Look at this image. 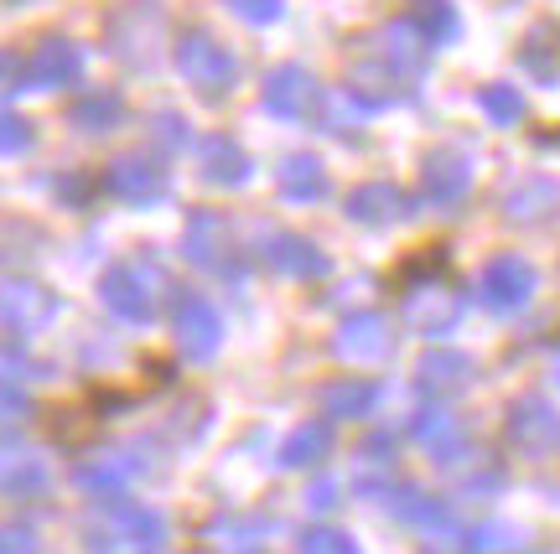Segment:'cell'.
<instances>
[{"label":"cell","mask_w":560,"mask_h":554,"mask_svg":"<svg viewBox=\"0 0 560 554\" xmlns=\"http://www.w3.org/2000/svg\"><path fill=\"white\" fill-rule=\"evenodd\" d=\"M425 68H431V47L416 37V26L410 21H384V26L359 32V37L348 42V83L342 89L369 115H380V109L416 94Z\"/></svg>","instance_id":"6da1fadb"},{"label":"cell","mask_w":560,"mask_h":554,"mask_svg":"<svg viewBox=\"0 0 560 554\" xmlns=\"http://www.w3.org/2000/svg\"><path fill=\"white\" fill-rule=\"evenodd\" d=\"M104 47L130 68H156L161 47H166V16H161L156 0H130L115 5L104 16Z\"/></svg>","instance_id":"7a4b0ae2"},{"label":"cell","mask_w":560,"mask_h":554,"mask_svg":"<svg viewBox=\"0 0 560 554\" xmlns=\"http://www.w3.org/2000/svg\"><path fill=\"white\" fill-rule=\"evenodd\" d=\"M172 62H177V73L198 89L202 99H229V89L240 83V58L213 32H202V26L182 32L177 47H172Z\"/></svg>","instance_id":"3957f363"},{"label":"cell","mask_w":560,"mask_h":554,"mask_svg":"<svg viewBox=\"0 0 560 554\" xmlns=\"http://www.w3.org/2000/svg\"><path fill=\"white\" fill-rule=\"evenodd\" d=\"M472 151H462V145H431L425 156H420V187H425V202L431 208H457L467 198V187H472Z\"/></svg>","instance_id":"277c9868"},{"label":"cell","mask_w":560,"mask_h":554,"mask_svg":"<svg viewBox=\"0 0 560 554\" xmlns=\"http://www.w3.org/2000/svg\"><path fill=\"white\" fill-rule=\"evenodd\" d=\"M156 291L161 280L151 264H140V259H130V264H115L109 275H104L100 296L109 300V311H120L125 321H151L156 317Z\"/></svg>","instance_id":"5b68a950"},{"label":"cell","mask_w":560,"mask_h":554,"mask_svg":"<svg viewBox=\"0 0 560 554\" xmlns=\"http://www.w3.org/2000/svg\"><path fill=\"white\" fill-rule=\"evenodd\" d=\"M503 219L520 228H540L560 219V177L550 172H524L503 187Z\"/></svg>","instance_id":"8992f818"},{"label":"cell","mask_w":560,"mask_h":554,"mask_svg":"<svg viewBox=\"0 0 560 554\" xmlns=\"http://www.w3.org/2000/svg\"><path fill=\"white\" fill-rule=\"evenodd\" d=\"M260 104H265V115H276V119H306L317 109V79L301 62H280V68L265 73Z\"/></svg>","instance_id":"52a82bcc"},{"label":"cell","mask_w":560,"mask_h":554,"mask_svg":"<svg viewBox=\"0 0 560 554\" xmlns=\"http://www.w3.org/2000/svg\"><path fill=\"white\" fill-rule=\"evenodd\" d=\"M104 187L115 192L120 202H161L166 198V166L156 156H140V151H125V156L109 161L104 172Z\"/></svg>","instance_id":"ba28073f"},{"label":"cell","mask_w":560,"mask_h":554,"mask_svg":"<svg viewBox=\"0 0 560 554\" xmlns=\"http://www.w3.org/2000/svg\"><path fill=\"white\" fill-rule=\"evenodd\" d=\"M83 47L68 37H42L32 47V58H26V83H37V89H73L83 79Z\"/></svg>","instance_id":"9c48e42d"},{"label":"cell","mask_w":560,"mask_h":554,"mask_svg":"<svg viewBox=\"0 0 560 554\" xmlns=\"http://www.w3.org/2000/svg\"><path fill=\"white\" fill-rule=\"evenodd\" d=\"M348 219L353 223H405L416 219V198L405 192V187H395V181H363V187H353L348 192Z\"/></svg>","instance_id":"30bf717a"},{"label":"cell","mask_w":560,"mask_h":554,"mask_svg":"<svg viewBox=\"0 0 560 554\" xmlns=\"http://www.w3.org/2000/svg\"><path fill=\"white\" fill-rule=\"evenodd\" d=\"M529 291H535V270H529L520 255H499L478 280L482 306H493V311H514V306H524Z\"/></svg>","instance_id":"8fae6325"},{"label":"cell","mask_w":560,"mask_h":554,"mask_svg":"<svg viewBox=\"0 0 560 554\" xmlns=\"http://www.w3.org/2000/svg\"><path fill=\"white\" fill-rule=\"evenodd\" d=\"M198 172L208 187H244V181L255 177V156L244 151L234 135H208L198 145Z\"/></svg>","instance_id":"7c38bea8"},{"label":"cell","mask_w":560,"mask_h":554,"mask_svg":"<svg viewBox=\"0 0 560 554\" xmlns=\"http://www.w3.org/2000/svg\"><path fill=\"white\" fill-rule=\"evenodd\" d=\"M520 68L535 83H556L560 79V21L556 16H540V21H529V26H524Z\"/></svg>","instance_id":"4fadbf2b"},{"label":"cell","mask_w":560,"mask_h":554,"mask_svg":"<svg viewBox=\"0 0 560 554\" xmlns=\"http://www.w3.org/2000/svg\"><path fill=\"white\" fill-rule=\"evenodd\" d=\"M182 249L198 259V264H208V270H229V255H234V238H229V223H223V213H192L187 219V234H182Z\"/></svg>","instance_id":"5bb4252c"},{"label":"cell","mask_w":560,"mask_h":554,"mask_svg":"<svg viewBox=\"0 0 560 554\" xmlns=\"http://www.w3.org/2000/svg\"><path fill=\"white\" fill-rule=\"evenodd\" d=\"M125 119V94L120 89H83L79 99L68 104V125L79 135H109Z\"/></svg>","instance_id":"9a60e30c"},{"label":"cell","mask_w":560,"mask_h":554,"mask_svg":"<svg viewBox=\"0 0 560 554\" xmlns=\"http://www.w3.org/2000/svg\"><path fill=\"white\" fill-rule=\"evenodd\" d=\"M276 187L285 202H322L327 198V166H322V156H312V151H296V156L280 161Z\"/></svg>","instance_id":"2e32d148"},{"label":"cell","mask_w":560,"mask_h":554,"mask_svg":"<svg viewBox=\"0 0 560 554\" xmlns=\"http://www.w3.org/2000/svg\"><path fill=\"white\" fill-rule=\"evenodd\" d=\"M177 342H182V353H192V357H208L219 347V317H213V306L202 296H187L177 306Z\"/></svg>","instance_id":"e0dca14e"},{"label":"cell","mask_w":560,"mask_h":554,"mask_svg":"<svg viewBox=\"0 0 560 554\" xmlns=\"http://www.w3.org/2000/svg\"><path fill=\"white\" fill-rule=\"evenodd\" d=\"M47 317H52V296L42 285H32V280L0 285V321H11V327H42Z\"/></svg>","instance_id":"ac0fdd59"},{"label":"cell","mask_w":560,"mask_h":554,"mask_svg":"<svg viewBox=\"0 0 560 554\" xmlns=\"http://www.w3.org/2000/svg\"><path fill=\"white\" fill-rule=\"evenodd\" d=\"M410 26H416V37L436 52V47H452V42L462 37V16L452 0H420L416 16H410Z\"/></svg>","instance_id":"d6986e66"},{"label":"cell","mask_w":560,"mask_h":554,"mask_svg":"<svg viewBox=\"0 0 560 554\" xmlns=\"http://www.w3.org/2000/svg\"><path fill=\"white\" fill-rule=\"evenodd\" d=\"M270 264L285 270V275H322V270H327V255L301 234H270Z\"/></svg>","instance_id":"ffe728a7"},{"label":"cell","mask_w":560,"mask_h":554,"mask_svg":"<svg viewBox=\"0 0 560 554\" xmlns=\"http://www.w3.org/2000/svg\"><path fill=\"white\" fill-rule=\"evenodd\" d=\"M514 440H520V446H529V451L556 446V440H560V415H550L540 399H524L520 410H514Z\"/></svg>","instance_id":"44dd1931"},{"label":"cell","mask_w":560,"mask_h":554,"mask_svg":"<svg viewBox=\"0 0 560 554\" xmlns=\"http://www.w3.org/2000/svg\"><path fill=\"white\" fill-rule=\"evenodd\" d=\"M478 109L488 115V125H499V130H514L524 119V94L514 83H482L478 89Z\"/></svg>","instance_id":"7402d4cb"},{"label":"cell","mask_w":560,"mask_h":554,"mask_svg":"<svg viewBox=\"0 0 560 554\" xmlns=\"http://www.w3.org/2000/svg\"><path fill=\"white\" fill-rule=\"evenodd\" d=\"M389 347V332H384L380 317H353L338 332V353L342 357H380Z\"/></svg>","instance_id":"603a6c76"},{"label":"cell","mask_w":560,"mask_h":554,"mask_svg":"<svg viewBox=\"0 0 560 554\" xmlns=\"http://www.w3.org/2000/svg\"><path fill=\"white\" fill-rule=\"evenodd\" d=\"M410 321L416 327H431V332H446L457 321V300L441 296V291H416L410 296Z\"/></svg>","instance_id":"cb8c5ba5"},{"label":"cell","mask_w":560,"mask_h":554,"mask_svg":"<svg viewBox=\"0 0 560 554\" xmlns=\"http://www.w3.org/2000/svg\"><path fill=\"white\" fill-rule=\"evenodd\" d=\"M37 145V125L16 109H0V161H16Z\"/></svg>","instance_id":"d4e9b609"},{"label":"cell","mask_w":560,"mask_h":554,"mask_svg":"<svg viewBox=\"0 0 560 554\" xmlns=\"http://www.w3.org/2000/svg\"><path fill=\"white\" fill-rule=\"evenodd\" d=\"M467 374H472V363L457 357V353H431L425 363H420V378H425L431 389H462Z\"/></svg>","instance_id":"484cf974"},{"label":"cell","mask_w":560,"mask_h":554,"mask_svg":"<svg viewBox=\"0 0 560 554\" xmlns=\"http://www.w3.org/2000/svg\"><path fill=\"white\" fill-rule=\"evenodd\" d=\"M322 404H327L332 415H359V410L374 404V389H369V384H338V389L322 394Z\"/></svg>","instance_id":"4316f807"},{"label":"cell","mask_w":560,"mask_h":554,"mask_svg":"<svg viewBox=\"0 0 560 554\" xmlns=\"http://www.w3.org/2000/svg\"><path fill=\"white\" fill-rule=\"evenodd\" d=\"M322 451H327V431H322V425H306V431H296V436L285 440V467H306V461H317Z\"/></svg>","instance_id":"83f0119b"},{"label":"cell","mask_w":560,"mask_h":554,"mask_svg":"<svg viewBox=\"0 0 560 554\" xmlns=\"http://www.w3.org/2000/svg\"><path fill=\"white\" fill-rule=\"evenodd\" d=\"M223 5L240 21H249V26H276L285 16V0H223Z\"/></svg>","instance_id":"f1b7e54d"},{"label":"cell","mask_w":560,"mask_h":554,"mask_svg":"<svg viewBox=\"0 0 560 554\" xmlns=\"http://www.w3.org/2000/svg\"><path fill=\"white\" fill-rule=\"evenodd\" d=\"M21 83H26V62H21V52L16 47H0V99L16 94Z\"/></svg>","instance_id":"f546056e"},{"label":"cell","mask_w":560,"mask_h":554,"mask_svg":"<svg viewBox=\"0 0 560 554\" xmlns=\"http://www.w3.org/2000/svg\"><path fill=\"white\" fill-rule=\"evenodd\" d=\"M151 125H156V140L166 145V151H182V145H187V119H182V115L161 109V115L151 119Z\"/></svg>","instance_id":"4dcf8cb0"},{"label":"cell","mask_w":560,"mask_h":554,"mask_svg":"<svg viewBox=\"0 0 560 554\" xmlns=\"http://www.w3.org/2000/svg\"><path fill=\"white\" fill-rule=\"evenodd\" d=\"M52 192H58L62 202H89V192H94V177H83V172H62V177L52 181Z\"/></svg>","instance_id":"1f68e13d"},{"label":"cell","mask_w":560,"mask_h":554,"mask_svg":"<svg viewBox=\"0 0 560 554\" xmlns=\"http://www.w3.org/2000/svg\"><path fill=\"white\" fill-rule=\"evenodd\" d=\"M306 554H353V544L342 534H327V529H322V534H306Z\"/></svg>","instance_id":"d6a6232c"},{"label":"cell","mask_w":560,"mask_h":554,"mask_svg":"<svg viewBox=\"0 0 560 554\" xmlns=\"http://www.w3.org/2000/svg\"><path fill=\"white\" fill-rule=\"evenodd\" d=\"M0 482L11 487V482H37V467L32 461H0Z\"/></svg>","instance_id":"836d02e7"},{"label":"cell","mask_w":560,"mask_h":554,"mask_svg":"<svg viewBox=\"0 0 560 554\" xmlns=\"http://www.w3.org/2000/svg\"><path fill=\"white\" fill-rule=\"evenodd\" d=\"M21 415H26V404H21L16 394H0V431H11V425H21Z\"/></svg>","instance_id":"e575fe53"},{"label":"cell","mask_w":560,"mask_h":554,"mask_svg":"<svg viewBox=\"0 0 560 554\" xmlns=\"http://www.w3.org/2000/svg\"><path fill=\"white\" fill-rule=\"evenodd\" d=\"M535 145H540V151H560V125H550V130H535Z\"/></svg>","instance_id":"d590c367"},{"label":"cell","mask_w":560,"mask_h":554,"mask_svg":"<svg viewBox=\"0 0 560 554\" xmlns=\"http://www.w3.org/2000/svg\"><path fill=\"white\" fill-rule=\"evenodd\" d=\"M556 374H560V357H556Z\"/></svg>","instance_id":"8d00e7d4"}]
</instances>
